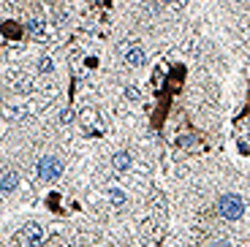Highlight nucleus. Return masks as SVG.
<instances>
[{"mask_svg": "<svg viewBox=\"0 0 250 247\" xmlns=\"http://www.w3.org/2000/svg\"><path fill=\"white\" fill-rule=\"evenodd\" d=\"M218 212H220V217H226V220H239V217L245 215L242 196H237V193H226V196H220L218 198Z\"/></svg>", "mask_w": 250, "mask_h": 247, "instance_id": "obj_1", "label": "nucleus"}, {"mask_svg": "<svg viewBox=\"0 0 250 247\" xmlns=\"http://www.w3.org/2000/svg\"><path fill=\"white\" fill-rule=\"evenodd\" d=\"M36 174L41 179H46V182H52V179H57L62 174V161L57 158V155H44V158L38 161V166H36Z\"/></svg>", "mask_w": 250, "mask_h": 247, "instance_id": "obj_2", "label": "nucleus"}, {"mask_svg": "<svg viewBox=\"0 0 250 247\" xmlns=\"http://www.w3.org/2000/svg\"><path fill=\"white\" fill-rule=\"evenodd\" d=\"M123 55H125V62H128L131 68H142L144 62H147V55H144V49L139 43H125Z\"/></svg>", "mask_w": 250, "mask_h": 247, "instance_id": "obj_3", "label": "nucleus"}, {"mask_svg": "<svg viewBox=\"0 0 250 247\" xmlns=\"http://www.w3.org/2000/svg\"><path fill=\"white\" fill-rule=\"evenodd\" d=\"M25 236H27L25 247H41V242H44V228H41L38 223H30L25 228Z\"/></svg>", "mask_w": 250, "mask_h": 247, "instance_id": "obj_4", "label": "nucleus"}, {"mask_svg": "<svg viewBox=\"0 0 250 247\" xmlns=\"http://www.w3.org/2000/svg\"><path fill=\"white\" fill-rule=\"evenodd\" d=\"M19 185V174L17 171H3L0 174V193H11Z\"/></svg>", "mask_w": 250, "mask_h": 247, "instance_id": "obj_5", "label": "nucleus"}, {"mask_svg": "<svg viewBox=\"0 0 250 247\" xmlns=\"http://www.w3.org/2000/svg\"><path fill=\"white\" fill-rule=\"evenodd\" d=\"M112 166H114V171H128V168L133 166L131 152H117V155L112 158Z\"/></svg>", "mask_w": 250, "mask_h": 247, "instance_id": "obj_6", "label": "nucleus"}, {"mask_svg": "<svg viewBox=\"0 0 250 247\" xmlns=\"http://www.w3.org/2000/svg\"><path fill=\"white\" fill-rule=\"evenodd\" d=\"M27 33H30V36H36V38H41L46 33V19H41V17L27 19Z\"/></svg>", "mask_w": 250, "mask_h": 247, "instance_id": "obj_7", "label": "nucleus"}, {"mask_svg": "<svg viewBox=\"0 0 250 247\" xmlns=\"http://www.w3.org/2000/svg\"><path fill=\"white\" fill-rule=\"evenodd\" d=\"M27 111H30L27 103H11V106H6V120H22Z\"/></svg>", "mask_w": 250, "mask_h": 247, "instance_id": "obj_8", "label": "nucleus"}, {"mask_svg": "<svg viewBox=\"0 0 250 247\" xmlns=\"http://www.w3.org/2000/svg\"><path fill=\"white\" fill-rule=\"evenodd\" d=\"M11 87L17 90V93H30L33 82L27 79V76H22V74H14V76H11Z\"/></svg>", "mask_w": 250, "mask_h": 247, "instance_id": "obj_9", "label": "nucleus"}, {"mask_svg": "<svg viewBox=\"0 0 250 247\" xmlns=\"http://www.w3.org/2000/svg\"><path fill=\"white\" fill-rule=\"evenodd\" d=\"M109 201H112L114 206H123L125 201H128V196H125L123 187H109Z\"/></svg>", "mask_w": 250, "mask_h": 247, "instance_id": "obj_10", "label": "nucleus"}, {"mask_svg": "<svg viewBox=\"0 0 250 247\" xmlns=\"http://www.w3.org/2000/svg\"><path fill=\"white\" fill-rule=\"evenodd\" d=\"M38 71H41V74H52V71H55V62H52V57H41V60H38Z\"/></svg>", "mask_w": 250, "mask_h": 247, "instance_id": "obj_11", "label": "nucleus"}, {"mask_svg": "<svg viewBox=\"0 0 250 247\" xmlns=\"http://www.w3.org/2000/svg\"><path fill=\"white\" fill-rule=\"evenodd\" d=\"M60 123H62V125H71V123H74V111H71V109H62V111H60Z\"/></svg>", "mask_w": 250, "mask_h": 247, "instance_id": "obj_12", "label": "nucleus"}, {"mask_svg": "<svg viewBox=\"0 0 250 247\" xmlns=\"http://www.w3.org/2000/svg\"><path fill=\"white\" fill-rule=\"evenodd\" d=\"M125 95H128V98H131V101H136V98H139L136 87H125Z\"/></svg>", "mask_w": 250, "mask_h": 247, "instance_id": "obj_13", "label": "nucleus"}, {"mask_svg": "<svg viewBox=\"0 0 250 247\" xmlns=\"http://www.w3.org/2000/svg\"><path fill=\"white\" fill-rule=\"evenodd\" d=\"M207 247H226V242H223V239H215V242H209Z\"/></svg>", "mask_w": 250, "mask_h": 247, "instance_id": "obj_14", "label": "nucleus"}]
</instances>
